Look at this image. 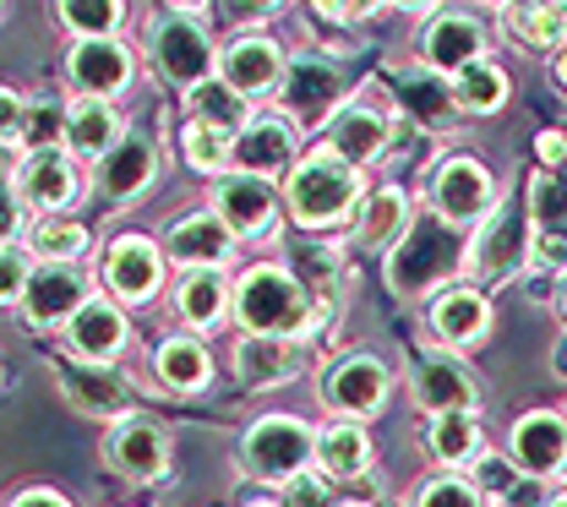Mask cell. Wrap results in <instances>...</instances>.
<instances>
[{"mask_svg":"<svg viewBox=\"0 0 567 507\" xmlns=\"http://www.w3.org/2000/svg\"><path fill=\"white\" fill-rule=\"evenodd\" d=\"M524 208H529V224H535V235H567V186L551 175V169H540L535 180H529V197H524Z\"/></svg>","mask_w":567,"mask_h":507,"instance_id":"41","label":"cell"},{"mask_svg":"<svg viewBox=\"0 0 567 507\" xmlns=\"http://www.w3.org/2000/svg\"><path fill=\"white\" fill-rule=\"evenodd\" d=\"M410 224H415L410 192L404 186H377V192H365V203L354 214V240L365 251H393L410 235Z\"/></svg>","mask_w":567,"mask_h":507,"instance_id":"28","label":"cell"},{"mask_svg":"<svg viewBox=\"0 0 567 507\" xmlns=\"http://www.w3.org/2000/svg\"><path fill=\"white\" fill-rule=\"evenodd\" d=\"M6 175H11V153L0 147V180H6Z\"/></svg>","mask_w":567,"mask_h":507,"instance_id":"58","label":"cell"},{"mask_svg":"<svg viewBox=\"0 0 567 507\" xmlns=\"http://www.w3.org/2000/svg\"><path fill=\"white\" fill-rule=\"evenodd\" d=\"M453 82V104H458V115H496L502 104H507V72L496 66L492 55H481V61H470L458 76H447Z\"/></svg>","mask_w":567,"mask_h":507,"instance_id":"36","label":"cell"},{"mask_svg":"<svg viewBox=\"0 0 567 507\" xmlns=\"http://www.w3.org/2000/svg\"><path fill=\"white\" fill-rule=\"evenodd\" d=\"M153 180H158V153H153V143L137 137V132H126L121 143L93 164V186H99L110 203H121V208L137 203Z\"/></svg>","mask_w":567,"mask_h":507,"instance_id":"26","label":"cell"},{"mask_svg":"<svg viewBox=\"0 0 567 507\" xmlns=\"http://www.w3.org/2000/svg\"><path fill=\"white\" fill-rule=\"evenodd\" d=\"M186 110H192V121H203V126H218V132H240L246 121H251V99H240L224 76H208V82H197L192 93H186Z\"/></svg>","mask_w":567,"mask_h":507,"instance_id":"38","label":"cell"},{"mask_svg":"<svg viewBox=\"0 0 567 507\" xmlns=\"http://www.w3.org/2000/svg\"><path fill=\"white\" fill-rule=\"evenodd\" d=\"M22 229H28V203L17 197V186H11V175H6V180H0V246H17Z\"/></svg>","mask_w":567,"mask_h":507,"instance_id":"45","label":"cell"},{"mask_svg":"<svg viewBox=\"0 0 567 507\" xmlns=\"http://www.w3.org/2000/svg\"><path fill=\"white\" fill-rule=\"evenodd\" d=\"M55 17L66 22L76 39H115L126 6L121 0H55Z\"/></svg>","mask_w":567,"mask_h":507,"instance_id":"40","label":"cell"},{"mask_svg":"<svg viewBox=\"0 0 567 507\" xmlns=\"http://www.w3.org/2000/svg\"><path fill=\"white\" fill-rule=\"evenodd\" d=\"M0 11H6V0H0Z\"/></svg>","mask_w":567,"mask_h":507,"instance_id":"63","label":"cell"},{"mask_svg":"<svg viewBox=\"0 0 567 507\" xmlns=\"http://www.w3.org/2000/svg\"><path fill=\"white\" fill-rule=\"evenodd\" d=\"M55 382H61V399L71 404V415H87V421H132L137 410V382L121 371V365H93V361H61L55 365Z\"/></svg>","mask_w":567,"mask_h":507,"instance_id":"8","label":"cell"},{"mask_svg":"<svg viewBox=\"0 0 567 507\" xmlns=\"http://www.w3.org/2000/svg\"><path fill=\"white\" fill-rule=\"evenodd\" d=\"M87 300H93V290H87V273L82 268H71V262H39L17 311L28 317V328H66Z\"/></svg>","mask_w":567,"mask_h":507,"instance_id":"16","label":"cell"},{"mask_svg":"<svg viewBox=\"0 0 567 507\" xmlns=\"http://www.w3.org/2000/svg\"><path fill=\"white\" fill-rule=\"evenodd\" d=\"M486 6H513V0H486Z\"/></svg>","mask_w":567,"mask_h":507,"instance_id":"60","label":"cell"},{"mask_svg":"<svg viewBox=\"0 0 567 507\" xmlns=\"http://www.w3.org/2000/svg\"><path fill=\"white\" fill-rule=\"evenodd\" d=\"M121 137H126V126L110 99H71L66 104V153L76 164H99Z\"/></svg>","mask_w":567,"mask_h":507,"instance_id":"29","label":"cell"},{"mask_svg":"<svg viewBox=\"0 0 567 507\" xmlns=\"http://www.w3.org/2000/svg\"><path fill=\"white\" fill-rule=\"evenodd\" d=\"M22 153H55L66 147V104L61 99H28V132H22Z\"/></svg>","mask_w":567,"mask_h":507,"instance_id":"42","label":"cell"},{"mask_svg":"<svg viewBox=\"0 0 567 507\" xmlns=\"http://www.w3.org/2000/svg\"><path fill=\"white\" fill-rule=\"evenodd\" d=\"M481 55H486V22L475 11H436L421 28V66L436 76H458Z\"/></svg>","mask_w":567,"mask_h":507,"instance_id":"19","label":"cell"},{"mask_svg":"<svg viewBox=\"0 0 567 507\" xmlns=\"http://www.w3.org/2000/svg\"><path fill=\"white\" fill-rule=\"evenodd\" d=\"M284 72H289V61H284V50L268 33H240V39L218 55V76H224L240 99H268V93H279Z\"/></svg>","mask_w":567,"mask_h":507,"instance_id":"23","label":"cell"},{"mask_svg":"<svg viewBox=\"0 0 567 507\" xmlns=\"http://www.w3.org/2000/svg\"><path fill=\"white\" fill-rule=\"evenodd\" d=\"M333 507H371V503H333Z\"/></svg>","mask_w":567,"mask_h":507,"instance_id":"59","label":"cell"},{"mask_svg":"<svg viewBox=\"0 0 567 507\" xmlns=\"http://www.w3.org/2000/svg\"><path fill=\"white\" fill-rule=\"evenodd\" d=\"M235 376L246 387H284L300 376V344L274 333H240L235 339Z\"/></svg>","mask_w":567,"mask_h":507,"instance_id":"27","label":"cell"},{"mask_svg":"<svg viewBox=\"0 0 567 507\" xmlns=\"http://www.w3.org/2000/svg\"><path fill=\"white\" fill-rule=\"evenodd\" d=\"M328 22H360V17H371L382 0H311Z\"/></svg>","mask_w":567,"mask_h":507,"instance_id":"49","label":"cell"},{"mask_svg":"<svg viewBox=\"0 0 567 507\" xmlns=\"http://www.w3.org/2000/svg\"><path fill=\"white\" fill-rule=\"evenodd\" d=\"M540 507H567V486H563V492H551V497H546Z\"/></svg>","mask_w":567,"mask_h":507,"instance_id":"57","label":"cell"},{"mask_svg":"<svg viewBox=\"0 0 567 507\" xmlns=\"http://www.w3.org/2000/svg\"><path fill=\"white\" fill-rule=\"evenodd\" d=\"M529 268L535 273H567V235H535V246H529Z\"/></svg>","mask_w":567,"mask_h":507,"instance_id":"47","label":"cell"},{"mask_svg":"<svg viewBox=\"0 0 567 507\" xmlns=\"http://www.w3.org/2000/svg\"><path fill=\"white\" fill-rule=\"evenodd\" d=\"M295 153H300V126L284 110H262L235 132V169H246V175L274 180L284 169H295Z\"/></svg>","mask_w":567,"mask_h":507,"instance_id":"17","label":"cell"},{"mask_svg":"<svg viewBox=\"0 0 567 507\" xmlns=\"http://www.w3.org/2000/svg\"><path fill=\"white\" fill-rule=\"evenodd\" d=\"M181 153L192 169L203 175H224L235 164V132H218V126H203V121H186L181 126Z\"/></svg>","mask_w":567,"mask_h":507,"instance_id":"39","label":"cell"},{"mask_svg":"<svg viewBox=\"0 0 567 507\" xmlns=\"http://www.w3.org/2000/svg\"><path fill=\"white\" fill-rule=\"evenodd\" d=\"M153 371H158V387L169 393H203L213 382V355L197 333H169L153 350Z\"/></svg>","mask_w":567,"mask_h":507,"instance_id":"31","label":"cell"},{"mask_svg":"<svg viewBox=\"0 0 567 507\" xmlns=\"http://www.w3.org/2000/svg\"><path fill=\"white\" fill-rule=\"evenodd\" d=\"M535 153H540V164H546V169L567 164V132H540V137H535Z\"/></svg>","mask_w":567,"mask_h":507,"instance_id":"51","label":"cell"},{"mask_svg":"<svg viewBox=\"0 0 567 507\" xmlns=\"http://www.w3.org/2000/svg\"><path fill=\"white\" fill-rule=\"evenodd\" d=\"M0 382H6V365H0Z\"/></svg>","mask_w":567,"mask_h":507,"instance_id":"62","label":"cell"},{"mask_svg":"<svg viewBox=\"0 0 567 507\" xmlns=\"http://www.w3.org/2000/svg\"><path fill=\"white\" fill-rule=\"evenodd\" d=\"M551 371H557V376L567 382V333L557 339V344H551Z\"/></svg>","mask_w":567,"mask_h":507,"instance_id":"53","label":"cell"},{"mask_svg":"<svg viewBox=\"0 0 567 507\" xmlns=\"http://www.w3.org/2000/svg\"><path fill=\"white\" fill-rule=\"evenodd\" d=\"M360 203H365L360 169L350 158H339L328 143L300 153L289 180H284V208H289V218L300 229H333V224L360 214Z\"/></svg>","mask_w":567,"mask_h":507,"instance_id":"1","label":"cell"},{"mask_svg":"<svg viewBox=\"0 0 567 507\" xmlns=\"http://www.w3.org/2000/svg\"><path fill=\"white\" fill-rule=\"evenodd\" d=\"M33 268H39V257L28 251V240H17V246H0V306H22Z\"/></svg>","mask_w":567,"mask_h":507,"instance_id":"44","label":"cell"},{"mask_svg":"<svg viewBox=\"0 0 567 507\" xmlns=\"http://www.w3.org/2000/svg\"><path fill=\"white\" fill-rule=\"evenodd\" d=\"M28 251H33L39 262H71V268H76V262L93 251V229L76 224L71 214L33 218V229H28Z\"/></svg>","mask_w":567,"mask_h":507,"instance_id":"37","label":"cell"},{"mask_svg":"<svg viewBox=\"0 0 567 507\" xmlns=\"http://www.w3.org/2000/svg\"><path fill=\"white\" fill-rule=\"evenodd\" d=\"M164 257H169L175 268H186V273H197V268H224V262L235 257V229L213 214V208L208 214H186V218L169 224Z\"/></svg>","mask_w":567,"mask_h":507,"instance_id":"25","label":"cell"},{"mask_svg":"<svg viewBox=\"0 0 567 507\" xmlns=\"http://www.w3.org/2000/svg\"><path fill=\"white\" fill-rule=\"evenodd\" d=\"M382 6H399V11H431L436 0H382Z\"/></svg>","mask_w":567,"mask_h":507,"instance_id":"54","label":"cell"},{"mask_svg":"<svg viewBox=\"0 0 567 507\" xmlns=\"http://www.w3.org/2000/svg\"><path fill=\"white\" fill-rule=\"evenodd\" d=\"M11 507H76L66 492H55V486H28V492H17Z\"/></svg>","mask_w":567,"mask_h":507,"instance_id":"50","label":"cell"},{"mask_svg":"<svg viewBox=\"0 0 567 507\" xmlns=\"http://www.w3.org/2000/svg\"><path fill=\"white\" fill-rule=\"evenodd\" d=\"M317 393H322V404L339 421H365V415H377L388 404L393 376H388V365L377 361V355H339V361L322 371V387Z\"/></svg>","mask_w":567,"mask_h":507,"instance_id":"11","label":"cell"},{"mask_svg":"<svg viewBox=\"0 0 567 507\" xmlns=\"http://www.w3.org/2000/svg\"><path fill=\"white\" fill-rule=\"evenodd\" d=\"M557 82H563V87H567V44H563V50H557Z\"/></svg>","mask_w":567,"mask_h":507,"instance_id":"56","label":"cell"},{"mask_svg":"<svg viewBox=\"0 0 567 507\" xmlns=\"http://www.w3.org/2000/svg\"><path fill=\"white\" fill-rule=\"evenodd\" d=\"M246 333H274V339H306L322 333L317 322V300L306 294V284L279 268V262H251L235 279V311H229Z\"/></svg>","mask_w":567,"mask_h":507,"instance_id":"2","label":"cell"},{"mask_svg":"<svg viewBox=\"0 0 567 507\" xmlns=\"http://www.w3.org/2000/svg\"><path fill=\"white\" fill-rule=\"evenodd\" d=\"M240 464L262 486H289L317 464V432L295 415H262L240 436Z\"/></svg>","mask_w":567,"mask_h":507,"instance_id":"4","label":"cell"},{"mask_svg":"<svg viewBox=\"0 0 567 507\" xmlns=\"http://www.w3.org/2000/svg\"><path fill=\"white\" fill-rule=\"evenodd\" d=\"M104 294L121 300V306H147L153 294L164 290V251L147 240V235H115L110 251H104Z\"/></svg>","mask_w":567,"mask_h":507,"instance_id":"13","label":"cell"},{"mask_svg":"<svg viewBox=\"0 0 567 507\" xmlns=\"http://www.w3.org/2000/svg\"><path fill=\"white\" fill-rule=\"evenodd\" d=\"M104 458H110V469L115 475H126V480H137V486H153V480H164L169 475V436L158 432L153 421H121L110 442H104Z\"/></svg>","mask_w":567,"mask_h":507,"instance_id":"24","label":"cell"},{"mask_svg":"<svg viewBox=\"0 0 567 507\" xmlns=\"http://www.w3.org/2000/svg\"><path fill=\"white\" fill-rule=\"evenodd\" d=\"M551 6H563V11H567V0H551Z\"/></svg>","mask_w":567,"mask_h":507,"instance_id":"61","label":"cell"},{"mask_svg":"<svg viewBox=\"0 0 567 507\" xmlns=\"http://www.w3.org/2000/svg\"><path fill=\"white\" fill-rule=\"evenodd\" d=\"M147 55H153L158 76H164L169 87H181V93H192L197 82L218 76V55H213L208 28H203L197 17H181V11H164V17L153 22Z\"/></svg>","mask_w":567,"mask_h":507,"instance_id":"7","label":"cell"},{"mask_svg":"<svg viewBox=\"0 0 567 507\" xmlns=\"http://www.w3.org/2000/svg\"><path fill=\"white\" fill-rule=\"evenodd\" d=\"M507 464L524 480H557L567 475V415L557 410H529L507 436Z\"/></svg>","mask_w":567,"mask_h":507,"instance_id":"15","label":"cell"},{"mask_svg":"<svg viewBox=\"0 0 567 507\" xmlns=\"http://www.w3.org/2000/svg\"><path fill=\"white\" fill-rule=\"evenodd\" d=\"M502 22H507V39H518L529 50H563L567 44V11L551 0H513V6H502Z\"/></svg>","mask_w":567,"mask_h":507,"instance_id":"35","label":"cell"},{"mask_svg":"<svg viewBox=\"0 0 567 507\" xmlns=\"http://www.w3.org/2000/svg\"><path fill=\"white\" fill-rule=\"evenodd\" d=\"M410 393H415V404H421L425 415L475 410V399H481V387H475L470 365L458 361L453 350H431V355H421L415 371H410Z\"/></svg>","mask_w":567,"mask_h":507,"instance_id":"22","label":"cell"},{"mask_svg":"<svg viewBox=\"0 0 567 507\" xmlns=\"http://www.w3.org/2000/svg\"><path fill=\"white\" fill-rule=\"evenodd\" d=\"M425 322H431L442 350H475L492 333V300L475 284H447L442 294H431Z\"/></svg>","mask_w":567,"mask_h":507,"instance_id":"21","label":"cell"},{"mask_svg":"<svg viewBox=\"0 0 567 507\" xmlns=\"http://www.w3.org/2000/svg\"><path fill=\"white\" fill-rule=\"evenodd\" d=\"M317 469L328 480H360L371 469V436L360 421H328L317 432Z\"/></svg>","mask_w":567,"mask_h":507,"instance_id":"33","label":"cell"},{"mask_svg":"<svg viewBox=\"0 0 567 507\" xmlns=\"http://www.w3.org/2000/svg\"><path fill=\"white\" fill-rule=\"evenodd\" d=\"M425 203H431V214L442 218V224H453V229H481L502 197H496L492 169H486L481 158L453 153V158H442V164L431 169Z\"/></svg>","mask_w":567,"mask_h":507,"instance_id":"5","label":"cell"},{"mask_svg":"<svg viewBox=\"0 0 567 507\" xmlns=\"http://www.w3.org/2000/svg\"><path fill=\"white\" fill-rule=\"evenodd\" d=\"M464 268H470V246L458 240V229L436 214H421L410 235L388 251V290L399 300H425L447 290Z\"/></svg>","mask_w":567,"mask_h":507,"instance_id":"3","label":"cell"},{"mask_svg":"<svg viewBox=\"0 0 567 507\" xmlns=\"http://www.w3.org/2000/svg\"><path fill=\"white\" fill-rule=\"evenodd\" d=\"M557 311H563V322H567V273L557 279Z\"/></svg>","mask_w":567,"mask_h":507,"instance_id":"55","label":"cell"},{"mask_svg":"<svg viewBox=\"0 0 567 507\" xmlns=\"http://www.w3.org/2000/svg\"><path fill=\"white\" fill-rule=\"evenodd\" d=\"M132 72H137V61L121 39H76L66 55V76L76 99H115L132 87Z\"/></svg>","mask_w":567,"mask_h":507,"instance_id":"20","label":"cell"},{"mask_svg":"<svg viewBox=\"0 0 567 507\" xmlns=\"http://www.w3.org/2000/svg\"><path fill=\"white\" fill-rule=\"evenodd\" d=\"M22 132H28V99L17 87H0V147L22 143Z\"/></svg>","mask_w":567,"mask_h":507,"instance_id":"46","label":"cell"},{"mask_svg":"<svg viewBox=\"0 0 567 507\" xmlns=\"http://www.w3.org/2000/svg\"><path fill=\"white\" fill-rule=\"evenodd\" d=\"M328 147L339 153V158H350L354 169H365V164H377L388 143H393V110H388V99L377 104V99H344L333 115H328Z\"/></svg>","mask_w":567,"mask_h":507,"instance_id":"14","label":"cell"},{"mask_svg":"<svg viewBox=\"0 0 567 507\" xmlns=\"http://www.w3.org/2000/svg\"><path fill=\"white\" fill-rule=\"evenodd\" d=\"M344 104V66L328 55H295L279 82V110L295 126H328V115Z\"/></svg>","mask_w":567,"mask_h":507,"instance_id":"9","label":"cell"},{"mask_svg":"<svg viewBox=\"0 0 567 507\" xmlns=\"http://www.w3.org/2000/svg\"><path fill=\"white\" fill-rule=\"evenodd\" d=\"M213 0H164V11H181V17H197V11H208Z\"/></svg>","mask_w":567,"mask_h":507,"instance_id":"52","label":"cell"},{"mask_svg":"<svg viewBox=\"0 0 567 507\" xmlns=\"http://www.w3.org/2000/svg\"><path fill=\"white\" fill-rule=\"evenodd\" d=\"M492 497L470 480V475H431L425 486H415V497H410V507H486Z\"/></svg>","mask_w":567,"mask_h":507,"instance_id":"43","label":"cell"},{"mask_svg":"<svg viewBox=\"0 0 567 507\" xmlns=\"http://www.w3.org/2000/svg\"><path fill=\"white\" fill-rule=\"evenodd\" d=\"M279 203L284 192H274V180L229 169L213 186V214L235 229V240H257V235H279Z\"/></svg>","mask_w":567,"mask_h":507,"instance_id":"12","label":"cell"},{"mask_svg":"<svg viewBox=\"0 0 567 507\" xmlns=\"http://www.w3.org/2000/svg\"><path fill=\"white\" fill-rule=\"evenodd\" d=\"M322 480H328V475H311V469H306L300 480H289V486H284V492H289L284 507H328V486H322Z\"/></svg>","mask_w":567,"mask_h":507,"instance_id":"48","label":"cell"},{"mask_svg":"<svg viewBox=\"0 0 567 507\" xmlns=\"http://www.w3.org/2000/svg\"><path fill=\"white\" fill-rule=\"evenodd\" d=\"M529 246H535L529 208L513 203V197L496 203L492 218L470 240V273H475V284H507L513 273H524L529 268Z\"/></svg>","mask_w":567,"mask_h":507,"instance_id":"6","label":"cell"},{"mask_svg":"<svg viewBox=\"0 0 567 507\" xmlns=\"http://www.w3.org/2000/svg\"><path fill=\"white\" fill-rule=\"evenodd\" d=\"M11 186L28 203V214L61 218L82 197V169H76V158H71L66 147H55V153H22V164L11 169Z\"/></svg>","mask_w":567,"mask_h":507,"instance_id":"10","label":"cell"},{"mask_svg":"<svg viewBox=\"0 0 567 507\" xmlns=\"http://www.w3.org/2000/svg\"><path fill=\"white\" fill-rule=\"evenodd\" d=\"M175 311L192 333H213L229 311H235V284L224 279V268H197V273H181L175 284Z\"/></svg>","mask_w":567,"mask_h":507,"instance_id":"30","label":"cell"},{"mask_svg":"<svg viewBox=\"0 0 567 507\" xmlns=\"http://www.w3.org/2000/svg\"><path fill=\"white\" fill-rule=\"evenodd\" d=\"M393 93H399V110H410L421 126H453L458 121V104H453V82L436 76L431 66H410V72L393 76Z\"/></svg>","mask_w":567,"mask_h":507,"instance_id":"32","label":"cell"},{"mask_svg":"<svg viewBox=\"0 0 567 507\" xmlns=\"http://www.w3.org/2000/svg\"><path fill=\"white\" fill-rule=\"evenodd\" d=\"M425 447L436 464L447 469H475L481 464V447H486V432L475 421V410H453V415H431L425 426Z\"/></svg>","mask_w":567,"mask_h":507,"instance_id":"34","label":"cell"},{"mask_svg":"<svg viewBox=\"0 0 567 507\" xmlns=\"http://www.w3.org/2000/svg\"><path fill=\"white\" fill-rule=\"evenodd\" d=\"M132 344V322H126V306L110 300V294H93L76 317L66 322V350L71 361H93V365H115Z\"/></svg>","mask_w":567,"mask_h":507,"instance_id":"18","label":"cell"}]
</instances>
